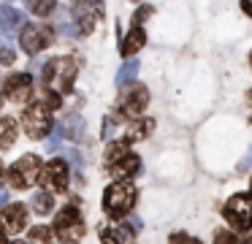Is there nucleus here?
Wrapping results in <instances>:
<instances>
[{
	"mask_svg": "<svg viewBox=\"0 0 252 244\" xmlns=\"http://www.w3.org/2000/svg\"><path fill=\"white\" fill-rule=\"evenodd\" d=\"M136 198H138V193L130 182H114L103 193V211L111 220H122V217H127L133 211Z\"/></svg>",
	"mask_w": 252,
	"mask_h": 244,
	"instance_id": "nucleus-1",
	"label": "nucleus"
},
{
	"mask_svg": "<svg viewBox=\"0 0 252 244\" xmlns=\"http://www.w3.org/2000/svg\"><path fill=\"white\" fill-rule=\"evenodd\" d=\"M76 70H79V65L73 57H55L44 65L41 79H44V87H55L57 92H71Z\"/></svg>",
	"mask_w": 252,
	"mask_h": 244,
	"instance_id": "nucleus-2",
	"label": "nucleus"
},
{
	"mask_svg": "<svg viewBox=\"0 0 252 244\" xmlns=\"http://www.w3.org/2000/svg\"><path fill=\"white\" fill-rule=\"evenodd\" d=\"M22 125L25 133L30 139H46L52 133V117H49V106L44 101H33L25 106L22 111Z\"/></svg>",
	"mask_w": 252,
	"mask_h": 244,
	"instance_id": "nucleus-3",
	"label": "nucleus"
},
{
	"mask_svg": "<svg viewBox=\"0 0 252 244\" xmlns=\"http://www.w3.org/2000/svg\"><path fill=\"white\" fill-rule=\"evenodd\" d=\"M222 217L233 231H252V201L250 195H230L222 206Z\"/></svg>",
	"mask_w": 252,
	"mask_h": 244,
	"instance_id": "nucleus-4",
	"label": "nucleus"
},
{
	"mask_svg": "<svg viewBox=\"0 0 252 244\" xmlns=\"http://www.w3.org/2000/svg\"><path fill=\"white\" fill-rule=\"evenodd\" d=\"M41 157L38 155H25V157H19L17 163H14L11 168H8V182H11V187H17V190H28V187H33L35 182H38V176H41Z\"/></svg>",
	"mask_w": 252,
	"mask_h": 244,
	"instance_id": "nucleus-5",
	"label": "nucleus"
},
{
	"mask_svg": "<svg viewBox=\"0 0 252 244\" xmlns=\"http://www.w3.org/2000/svg\"><path fill=\"white\" fill-rule=\"evenodd\" d=\"M41 184L44 187H52L55 193H68V182H71V168H68V160H60L55 157L52 163H46V168H41Z\"/></svg>",
	"mask_w": 252,
	"mask_h": 244,
	"instance_id": "nucleus-6",
	"label": "nucleus"
},
{
	"mask_svg": "<svg viewBox=\"0 0 252 244\" xmlns=\"http://www.w3.org/2000/svg\"><path fill=\"white\" fill-rule=\"evenodd\" d=\"M55 231L63 233L65 239H71V242H76V239L84 236V220H82L76 206H63V209L57 211L55 214Z\"/></svg>",
	"mask_w": 252,
	"mask_h": 244,
	"instance_id": "nucleus-7",
	"label": "nucleus"
},
{
	"mask_svg": "<svg viewBox=\"0 0 252 244\" xmlns=\"http://www.w3.org/2000/svg\"><path fill=\"white\" fill-rule=\"evenodd\" d=\"M49 43H52V30H46V27H41V25H25L22 30H19V46H22V52L30 54V57H35V54L44 46H49Z\"/></svg>",
	"mask_w": 252,
	"mask_h": 244,
	"instance_id": "nucleus-8",
	"label": "nucleus"
},
{
	"mask_svg": "<svg viewBox=\"0 0 252 244\" xmlns=\"http://www.w3.org/2000/svg\"><path fill=\"white\" fill-rule=\"evenodd\" d=\"M127 87H130V90L122 95L120 111L125 114V117L136 119V117H141V114L147 111V106H149V90L144 84H127Z\"/></svg>",
	"mask_w": 252,
	"mask_h": 244,
	"instance_id": "nucleus-9",
	"label": "nucleus"
},
{
	"mask_svg": "<svg viewBox=\"0 0 252 244\" xmlns=\"http://www.w3.org/2000/svg\"><path fill=\"white\" fill-rule=\"evenodd\" d=\"M3 95H6V101L17 103V106H25L33 95V79L28 73H11L3 84Z\"/></svg>",
	"mask_w": 252,
	"mask_h": 244,
	"instance_id": "nucleus-10",
	"label": "nucleus"
},
{
	"mask_svg": "<svg viewBox=\"0 0 252 244\" xmlns=\"http://www.w3.org/2000/svg\"><path fill=\"white\" fill-rule=\"evenodd\" d=\"M138 171H141V157L133 155V152H127L122 160L109 166V174L114 176V182H130L133 176H138Z\"/></svg>",
	"mask_w": 252,
	"mask_h": 244,
	"instance_id": "nucleus-11",
	"label": "nucleus"
},
{
	"mask_svg": "<svg viewBox=\"0 0 252 244\" xmlns=\"http://www.w3.org/2000/svg\"><path fill=\"white\" fill-rule=\"evenodd\" d=\"M0 222H3V231H8V233L25 231V225H28V209H25V204H8L3 209V214H0Z\"/></svg>",
	"mask_w": 252,
	"mask_h": 244,
	"instance_id": "nucleus-12",
	"label": "nucleus"
},
{
	"mask_svg": "<svg viewBox=\"0 0 252 244\" xmlns=\"http://www.w3.org/2000/svg\"><path fill=\"white\" fill-rule=\"evenodd\" d=\"M144 43H147V33H144V27L141 25H133L130 30L125 33V38L120 41V54H122V57H133Z\"/></svg>",
	"mask_w": 252,
	"mask_h": 244,
	"instance_id": "nucleus-13",
	"label": "nucleus"
},
{
	"mask_svg": "<svg viewBox=\"0 0 252 244\" xmlns=\"http://www.w3.org/2000/svg\"><path fill=\"white\" fill-rule=\"evenodd\" d=\"M17 136H19V125L17 119L11 117H0V149L6 152L17 144Z\"/></svg>",
	"mask_w": 252,
	"mask_h": 244,
	"instance_id": "nucleus-14",
	"label": "nucleus"
},
{
	"mask_svg": "<svg viewBox=\"0 0 252 244\" xmlns=\"http://www.w3.org/2000/svg\"><path fill=\"white\" fill-rule=\"evenodd\" d=\"M155 130V119H133L130 125H127V133H125V141L130 144V141H144L147 136H152Z\"/></svg>",
	"mask_w": 252,
	"mask_h": 244,
	"instance_id": "nucleus-15",
	"label": "nucleus"
},
{
	"mask_svg": "<svg viewBox=\"0 0 252 244\" xmlns=\"http://www.w3.org/2000/svg\"><path fill=\"white\" fill-rule=\"evenodd\" d=\"M57 133L65 136V139H82V133H84V119L79 117V114H71V117L63 119V125L57 128Z\"/></svg>",
	"mask_w": 252,
	"mask_h": 244,
	"instance_id": "nucleus-16",
	"label": "nucleus"
},
{
	"mask_svg": "<svg viewBox=\"0 0 252 244\" xmlns=\"http://www.w3.org/2000/svg\"><path fill=\"white\" fill-rule=\"evenodd\" d=\"M30 209H33V214L46 217L52 209H55V195H52V193H46V190L35 193V195H33V201H30Z\"/></svg>",
	"mask_w": 252,
	"mask_h": 244,
	"instance_id": "nucleus-17",
	"label": "nucleus"
},
{
	"mask_svg": "<svg viewBox=\"0 0 252 244\" xmlns=\"http://www.w3.org/2000/svg\"><path fill=\"white\" fill-rule=\"evenodd\" d=\"M30 244H60V236H57L55 228L35 225L33 231H30Z\"/></svg>",
	"mask_w": 252,
	"mask_h": 244,
	"instance_id": "nucleus-18",
	"label": "nucleus"
},
{
	"mask_svg": "<svg viewBox=\"0 0 252 244\" xmlns=\"http://www.w3.org/2000/svg\"><path fill=\"white\" fill-rule=\"evenodd\" d=\"M22 25V14H19L17 8H11V5H3L0 8V30L3 33H11L14 27Z\"/></svg>",
	"mask_w": 252,
	"mask_h": 244,
	"instance_id": "nucleus-19",
	"label": "nucleus"
},
{
	"mask_svg": "<svg viewBox=\"0 0 252 244\" xmlns=\"http://www.w3.org/2000/svg\"><path fill=\"white\" fill-rule=\"evenodd\" d=\"M127 152H130V149H127V141L125 139H122V141H111V144L106 146V157H103L106 166H114L117 160H122V157L127 155Z\"/></svg>",
	"mask_w": 252,
	"mask_h": 244,
	"instance_id": "nucleus-20",
	"label": "nucleus"
},
{
	"mask_svg": "<svg viewBox=\"0 0 252 244\" xmlns=\"http://www.w3.org/2000/svg\"><path fill=\"white\" fill-rule=\"evenodd\" d=\"M136 73H138V60H127L120 70H117V84L120 87H127L136 81Z\"/></svg>",
	"mask_w": 252,
	"mask_h": 244,
	"instance_id": "nucleus-21",
	"label": "nucleus"
},
{
	"mask_svg": "<svg viewBox=\"0 0 252 244\" xmlns=\"http://www.w3.org/2000/svg\"><path fill=\"white\" fill-rule=\"evenodd\" d=\"M125 233L122 228H100V244H125Z\"/></svg>",
	"mask_w": 252,
	"mask_h": 244,
	"instance_id": "nucleus-22",
	"label": "nucleus"
},
{
	"mask_svg": "<svg viewBox=\"0 0 252 244\" xmlns=\"http://www.w3.org/2000/svg\"><path fill=\"white\" fill-rule=\"evenodd\" d=\"M28 5L35 16H49L52 11H55L57 0H28Z\"/></svg>",
	"mask_w": 252,
	"mask_h": 244,
	"instance_id": "nucleus-23",
	"label": "nucleus"
},
{
	"mask_svg": "<svg viewBox=\"0 0 252 244\" xmlns=\"http://www.w3.org/2000/svg\"><path fill=\"white\" fill-rule=\"evenodd\" d=\"M44 103L49 106V111H55V108H60V106H63V98H60V92H57L55 87H44Z\"/></svg>",
	"mask_w": 252,
	"mask_h": 244,
	"instance_id": "nucleus-24",
	"label": "nucleus"
},
{
	"mask_svg": "<svg viewBox=\"0 0 252 244\" xmlns=\"http://www.w3.org/2000/svg\"><path fill=\"white\" fill-rule=\"evenodd\" d=\"M152 14H155L152 5H141V8H138L136 14H133V25H144V22H147Z\"/></svg>",
	"mask_w": 252,
	"mask_h": 244,
	"instance_id": "nucleus-25",
	"label": "nucleus"
},
{
	"mask_svg": "<svg viewBox=\"0 0 252 244\" xmlns=\"http://www.w3.org/2000/svg\"><path fill=\"white\" fill-rule=\"evenodd\" d=\"M14 60H17V54H14V49L8 46V43H0V65H11Z\"/></svg>",
	"mask_w": 252,
	"mask_h": 244,
	"instance_id": "nucleus-26",
	"label": "nucleus"
},
{
	"mask_svg": "<svg viewBox=\"0 0 252 244\" xmlns=\"http://www.w3.org/2000/svg\"><path fill=\"white\" fill-rule=\"evenodd\" d=\"M171 244H201L198 239H192V236H187V233H182V231H176V233H171V239H168Z\"/></svg>",
	"mask_w": 252,
	"mask_h": 244,
	"instance_id": "nucleus-27",
	"label": "nucleus"
},
{
	"mask_svg": "<svg viewBox=\"0 0 252 244\" xmlns=\"http://www.w3.org/2000/svg\"><path fill=\"white\" fill-rule=\"evenodd\" d=\"M230 244H252V233H250V231H244V233L236 231L233 239H230Z\"/></svg>",
	"mask_w": 252,
	"mask_h": 244,
	"instance_id": "nucleus-28",
	"label": "nucleus"
},
{
	"mask_svg": "<svg viewBox=\"0 0 252 244\" xmlns=\"http://www.w3.org/2000/svg\"><path fill=\"white\" fill-rule=\"evenodd\" d=\"M230 239H233V233H230V231H217L214 244H230Z\"/></svg>",
	"mask_w": 252,
	"mask_h": 244,
	"instance_id": "nucleus-29",
	"label": "nucleus"
},
{
	"mask_svg": "<svg viewBox=\"0 0 252 244\" xmlns=\"http://www.w3.org/2000/svg\"><path fill=\"white\" fill-rule=\"evenodd\" d=\"M111 130H114V119H111V117H106V119H103V139H109V133H111Z\"/></svg>",
	"mask_w": 252,
	"mask_h": 244,
	"instance_id": "nucleus-30",
	"label": "nucleus"
},
{
	"mask_svg": "<svg viewBox=\"0 0 252 244\" xmlns=\"http://www.w3.org/2000/svg\"><path fill=\"white\" fill-rule=\"evenodd\" d=\"M241 11H244L247 16H252V0H241Z\"/></svg>",
	"mask_w": 252,
	"mask_h": 244,
	"instance_id": "nucleus-31",
	"label": "nucleus"
},
{
	"mask_svg": "<svg viewBox=\"0 0 252 244\" xmlns=\"http://www.w3.org/2000/svg\"><path fill=\"white\" fill-rule=\"evenodd\" d=\"M57 144H60V139H57V136H52V139H49V144H46V149H49V152H55V149H57Z\"/></svg>",
	"mask_w": 252,
	"mask_h": 244,
	"instance_id": "nucleus-32",
	"label": "nucleus"
},
{
	"mask_svg": "<svg viewBox=\"0 0 252 244\" xmlns=\"http://www.w3.org/2000/svg\"><path fill=\"white\" fill-rule=\"evenodd\" d=\"M6 204H8V193H6V190H0V209H3Z\"/></svg>",
	"mask_w": 252,
	"mask_h": 244,
	"instance_id": "nucleus-33",
	"label": "nucleus"
},
{
	"mask_svg": "<svg viewBox=\"0 0 252 244\" xmlns=\"http://www.w3.org/2000/svg\"><path fill=\"white\" fill-rule=\"evenodd\" d=\"M3 176H6V171H3V163H0V184H3Z\"/></svg>",
	"mask_w": 252,
	"mask_h": 244,
	"instance_id": "nucleus-34",
	"label": "nucleus"
},
{
	"mask_svg": "<svg viewBox=\"0 0 252 244\" xmlns=\"http://www.w3.org/2000/svg\"><path fill=\"white\" fill-rule=\"evenodd\" d=\"M0 244H8V242H6V236H3V231H0Z\"/></svg>",
	"mask_w": 252,
	"mask_h": 244,
	"instance_id": "nucleus-35",
	"label": "nucleus"
},
{
	"mask_svg": "<svg viewBox=\"0 0 252 244\" xmlns=\"http://www.w3.org/2000/svg\"><path fill=\"white\" fill-rule=\"evenodd\" d=\"M247 101H250V106H252V90H250V92H247Z\"/></svg>",
	"mask_w": 252,
	"mask_h": 244,
	"instance_id": "nucleus-36",
	"label": "nucleus"
},
{
	"mask_svg": "<svg viewBox=\"0 0 252 244\" xmlns=\"http://www.w3.org/2000/svg\"><path fill=\"white\" fill-rule=\"evenodd\" d=\"M247 195H250V201H252V179H250V193H247Z\"/></svg>",
	"mask_w": 252,
	"mask_h": 244,
	"instance_id": "nucleus-37",
	"label": "nucleus"
},
{
	"mask_svg": "<svg viewBox=\"0 0 252 244\" xmlns=\"http://www.w3.org/2000/svg\"><path fill=\"white\" fill-rule=\"evenodd\" d=\"M11 244H30V242H11Z\"/></svg>",
	"mask_w": 252,
	"mask_h": 244,
	"instance_id": "nucleus-38",
	"label": "nucleus"
},
{
	"mask_svg": "<svg viewBox=\"0 0 252 244\" xmlns=\"http://www.w3.org/2000/svg\"><path fill=\"white\" fill-rule=\"evenodd\" d=\"M250 65H252V52H250Z\"/></svg>",
	"mask_w": 252,
	"mask_h": 244,
	"instance_id": "nucleus-39",
	"label": "nucleus"
},
{
	"mask_svg": "<svg viewBox=\"0 0 252 244\" xmlns=\"http://www.w3.org/2000/svg\"><path fill=\"white\" fill-rule=\"evenodd\" d=\"M87 3H98V0H87Z\"/></svg>",
	"mask_w": 252,
	"mask_h": 244,
	"instance_id": "nucleus-40",
	"label": "nucleus"
},
{
	"mask_svg": "<svg viewBox=\"0 0 252 244\" xmlns=\"http://www.w3.org/2000/svg\"><path fill=\"white\" fill-rule=\"evenodd\" d=\"M68 244H76V242H71V239H68Z\"/></svg>",
	"mask_w": 252,
	"mask_h": 244,
	"instance_id": "nucleus-41",
	"label": "nucleus"
},
{
	"mask_svg": "<svg viewBox=\"0 0 252 244\" xmlns=\"http://www.w3.org/2000/svg\"><path fill=\"white\" fill-rule=\"evenodd\" d=\"M0 106H3V98H0Z\"/></svg>",
	"mask_w": 252,
	"mask_h": 244,
	"instance_id": "nucleus-42",
	"label": "nucleus"
}]
</instances>
